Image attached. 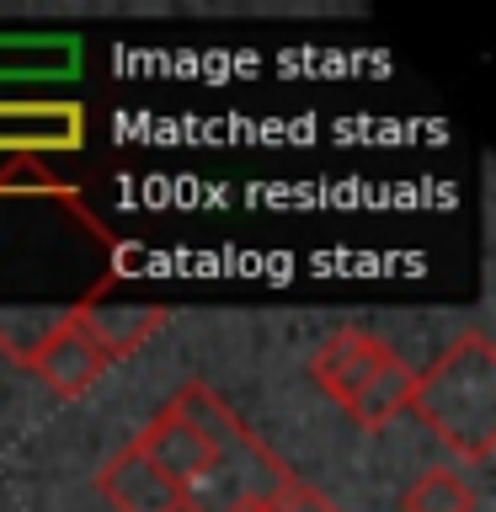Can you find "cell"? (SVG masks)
<instances>
[{
    "label": "cell",
    "instance_id": "7a4b0ae2",
    "mask_svg": "<svg viewBox=\"0 0 496 512\" xmlns=\"http://www.w3.org/2000/svg\"><path fill=\"white\" fill-rule=\"evenodd\" d=\"M171 406L203 432L208 448H214L208 475L187 491V502L198 512H240V507L272 502V496L294 480V470H288V464L272 454L246 422H240V416L230 411V400H224L214 384H203V379L182 384Z\"/></svg>",
    "mask_w": 496,
    "mask_h": 512
},
{
    "label": "cell",
    "instance_id": "6da1fadb",
    "mask_svg": "<svg viewBox=\"0 0 496 512\" xmlns=\"http://www.w3.org/2000/svg\"><path fill=\"white\" fill-rule=\"evenodd\" d=\"M422 427L459 459L486 464L496 454V347L486 331H464L438 363L411 384V406Z\"/></svg>",
    "mask_w": 496,
    "mask_h": 512
},
{
    "label": "cell",
    "instance_id": "30bf717a",
    "mask_svg": "<svg viewBox=\"0 0 496 512\" xmlns=\"http://www.w3.org/2000/svg\"><path fill=\"white\" fill-rule=\"evenodd\" d=\"M80 64L75 38H0V75H70Z\"/></svg>",
    "mask_w": 496,
    "mask_h": 512
},
{
    "label": "cell",
    "instance_id": "4fadbf2b",
    "mask_svg": "<svg viewBox=\"0 0 496 512\" xmlns=\"http://www.w3.org/2000/svg\"><path fill=\"white\" fill-rule=\"evenodd\" d=\"M267 507H272V512H342V507H336L326 491H315L310 480H299V475L288 480V486H283L278 496H272Z\"/></svg>",
    "mask_w": 496,
    "mask_h": 512
},
{
    "label": "cell",
    "instance_id": "8fae6325",
    "mask_svg": "<svg viewBox=\"0 0 496 512\" xmlns=\"http://www.w3.org/2000/svg\"><path fill=\"white\" fill-rule=\"evenodd\" d=\"M400 507L406 512H475V491L454 464H432V470H422L406 486Z\"/></svg>",
    "mask_w": 496,
    "mask_h": 512
},
{
    "label": "cell",
    "instance_id": "ba28073f",
    "mask_svg": "<svg viewBox=\"0 0 496 512\" xmlns=\"http://www.w3.org/2000/svg\"><path fill=\"white\" fill-rule=\"evenodd\" d=\"M75 315H80V326H86L91 342L107 352V363L139 352L160 326H166V310H160V304H150V310H123V304H112V310H107V304L86 299V304H75Z\"/></svg>",
    "mask_w": 496,
    "mask_h": 512
},
{
    "label": "cell",
    "instance_id": "7c38bea8",
    "mask_svg": "<svg viewBox=\"0 0 496 512\" xmlns=\"http://www.w3.org/2000/svg\"><path fill=\"white\" fill-rule=\"evenodd\" d=\"M6 192H54L64 203H80V192L70 182H59L43 160H11V166L0 171V198H6Z\"/></svg>",
    "mask_w": 496,
    "mask_h": 512
},
{
    "label": "cell",
    "instance_id": "277c9868",
    "mask_svg": "<svg viewBox=\"0 0 496 512\" xmlns=\"http://www.w3.org/2000/svg\"><path fill=\"white\" fill-rule=\"evenodd\" d=\"M86 107L80 102H0V155L38 160L43 150H80Z\"/></svg>",
    "mask_w": 496,
    "mask_h": 512
},
{
    "label": "cell",
    "instance_id": "52a82bcc",
    "mask_svg": "<svg viewBox=\"0 0 496 512\" xmlns=\"http://www.w3.org/2000/svg\"><path fill=\"white\" fill-rule=\"evenodd\" d=\"M96 491H102L118 512H176L187 502L182 486H176L171 475H160L134 443H128L123 454H112L102 470H96Z\"/></svg>",
    "mask_w": 496,
    "mask_h": 512
},
{
    "label": "cell",
    "instance_id": "5b68a950",
    "mask_svg": "<svg viewBox=\"0 0 496 512\" xmlns=\"http://www.w3.org/2000/svg\"><path fill=\"white\" fill-rule=\"evenodd\" d=\"M384 358H390V342H379L374 331L347 326V331L326 336V342L310 352V384H315L320 395H331L336 406H347V400L379 374Z\"/></svg>",
    "mask_w": 496,
    "mask_h": 512
},
{
    "label": "cell",
    "instance_id": "9c48e42d",
    "mask_svg": "<svg viewBox=\"0 0 496 512\" xmlns=\"http://www.w3.org/2000/svg\"><path fill=\"white\" fill-rule=\"evenodd\" d=\"M411 384H416V368H411L406 358H400V352H390V358L379 363V374H374L358 395L347 400V416H352L358 427L379 432L384 422H395V416L411 406Z\"/></svg>",
    "mask_w": 496,
    "mask_h": 512
},
{
    "label": "cell",
    "instance_id": "8992f818",
    "mask_svg": "<svg viewBox=\"0 0 496 512\" xmlns=\"http://www.w3.org/2000/svg\"><path fill=\"white\" fill-rule=\"evenodd\" d=\"M134 448L155 464L160 475H171L176 486H182V496H187V491L208 475V459H214L208 438H203V432L192 427L176 406H160V411L150 416V422H144V427L134 432Z\"/></svg>",
    "mask_w": 496,
    "mask_h": 512
},
{
    "label": "cell",
    "instance_id": "3957f363",
    "mask_svg": "<svg viewBox=\"0 0 496 512\" xmlns=\"http://www.w3.org/2000/svg\"><path fill=\"white\" fill-rule=\"evenodd\" d=\"M32 374H38L54 395H64V400H75V395H86L96 379L107 374V352L86 336V326H80V315L75 310H64V315H54L43 326V336L27 347V358H22Z\"/></svg>",
    "mask_w": 496,
    "mask_h": 512
},
{
    "label": "cell",
    "instance_id": "5bb4252c",
    "mask_svg": "<svg viewBox=\"0 0 496 512\" xmlns=\"http://www.w3.org/2000/svg\"><path fill=\"white\" fill-rule=\"evenodd\" d=\"M176 512H198V507H192V502H182V507H176Z\"/></svg>",
    "mask_w": 496,
    "mask_h": 512
}]
</instances>
